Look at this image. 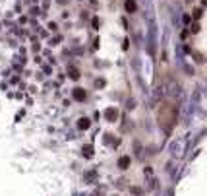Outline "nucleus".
I'll return each instance as SVG.
<instances>
[{
    "label": "nucleus",
    "instance_id": "nucleus-1",
    "mask_svg": "<svg viewBox=\"0 0 207 196\" xmlns=\"http://www.w3.org/2000/svg\"><path fill=\"white\" fill-rule=\"evenodd\" d=\"M184 148H186V140H176L172 146H170V154H172L174 157H180L182 154H184Z\"/></svg>",
    "mask_w": 207,
    "mask_h": 196
},
{
    "label": "nucleus",
    "instance_id": "nucleus-2",
    "mask_svg": "<svg viewBox=\"0 0 207 196\" xmlns=\"http://www.w3.org/2000/svg\"><path fill=\"white\" fill-rule=\"evenodd\" d=\"M124 8H126V12L134 14V12H138V4H135V0H126V2H124Z\"/></svg>",
    "mask_w": 207,
    "mask_h": 196
},
{
    "label": "nucleus",
    "instance_id": "nucleus-3",
    "mask_svg": "<svg viewBox=\"0 0 207 196\" xmlns=\"http://www.w3.org/2000/svg\"><path fill=\"white\" fill-rule=\"evenodd\" d=\"M118 167H120V169H128V167H130V157H128V155L120 157L118 159Z\"/></svg>",
    "mask_w": 207,
    "mask_h": 196
},
{
    "label": "nucleus",
    "instance_id": "nucleus-4",
    "mask_svg": "<svg viewBox=\"0 0 207 196\" xmlns=\"http://www.w3.org/2000/svg\"><path fill=\"white\" fill-rule=\"evenodd\" d=\"M91 126V120L89 119H80V122H77V128L80 130H87Z\"/></svg>",
    "mask_w": 207,
    "mask_h": 196
},
{
    "label": "nucleus",
    "instance_id": "nucleus-5",
    "mask_svg": "<svg viewBox=\"0 0 207 196\" xmlns=\"http://www.w3.org/2000/svg\"><path fill=\"white\" fill-rule=\"evenodd\" d=\"M74 99L83 101V99H85V91H83L81 88H76V89H74Z\"/></svg>",
    "mask_w": 207,
    "mask_h": 196
},
{
    "label": "nucleus",
    "instance_id": "nucleus-6",
    "mask_svg": "<svg viewBox=\"0 0 207 196\" xmlns=\"http://www.w3.org/2000/svg\"><path fill=\"white\" fill-rule=\"evenodd\" d=\"M116 109H106V113H105V117L106 119H109V120H114V119H116Z\"/></svg>",
    "mask_w": 207,
    "mask_h": 196
},
{
    "label": "nucleus",
    "instance_id": "nucleus-7",
    "mask_svg": "<svg viewBox=\"0 0 207 196\" xmlns=\"http://www.w3.org/2000/svg\"><path fill=\"white\" fill-rule=\"evenodd\" d=\"M70 78H74V80H77V78H80V72H77V70H70Z\"/></svg>",
    "mask_w": 207,
    "mask_h": 196
},
{
    "label": "nucleus",
    "instance_id": "nucleus-8",
    "mask_svg": "<svg viewBox=\"0 0 207 196\" xmlns=\"http://www.w3.org/2000/svg\"><path fill=\"white\" fill-rule=\"evenodd\" d=\"M194 18H196V20H197V18H201V10H199V8H196V10H194Z\"/></svg>",
    "mask_w": 207,
    "mask_h": 196
}]
</instances>
